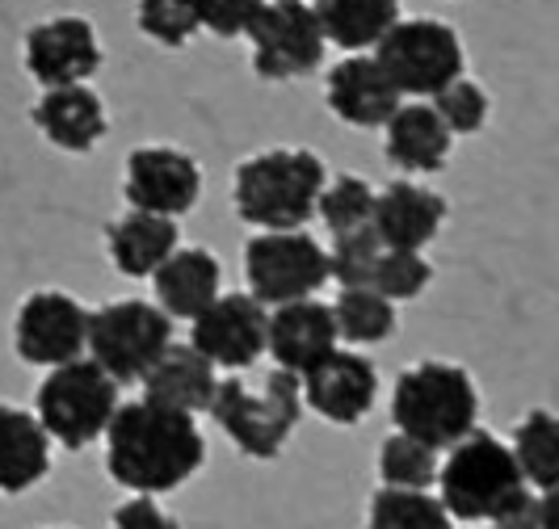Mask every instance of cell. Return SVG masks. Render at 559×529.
Here are the masks:
<instances>
[{
    "mask_svg": "<svg viewBox=\"0 0 559 529\" xmlns=\"http://www.w3.org/2000/svg\"><path fill=\"white\" fill-rule=\"evenodd\" d=\"M106 471L135 496H165L206 462V437L190 412H173L152 399L118 404L106 424Z\"/></svg>",
    "mask_w": 559,
    "mask_h": 529,
    "instance_id": "6da1fadb",
    "label": "cell"
},
{
    "mask_svg": "<svg viewBox=\"0 0 559 529\" xmlns=\"http://www.w3.org/2000/svg\"><path fill=\"white\" fill-rule=\"evenodd\" d=\"M324 190V160L308 147H270L240 160L231 202L245 224L261 231H290L316 219V197Z\"/></svg>",
    "mask_w": 559,
    "mask_h": 529,
    "instance_id": "7a4b0ae2",
    "label": "cell"
},
{
    "mask_svg": "<svg viewBox=\"0 0 559 529\" xmlns=\"http://www.w3.org/2000/svg\"><path fill=\"white\" fill-rule=\"evenodd\" d=\"M479 390L472 374L454 362L408 365L392 390V420L400 433L417 437L429 449H450L476 429Z\"/></svg>",
    "mask_w": 559,
    "mask_h": 529,
    "instance_id": "3957f363",
    "label": "cell"
},
{
    "mask_svg": "<svg viewBox=\"0 0 559 529\" xmlns=\"http://www.w3.org/2000/svg\"><path fill=\"white\" fill-rule=\"evenodd\" d=\"M206 412L240 446V454H249V458H278L286 437L295 433V424L304 417L299 374L270 370L257 383L252 378H219Z\"/></svg>",
    "mask_w": 559,
    "mask_h": 529,
    "instance_id": "277c9868",
    "label": "cell"
},
{
    "mask_svg": "<svg viewBox=\"0 0 559 529\" xmlns=\"http://www.w3.org/2000/svg\"><path fill=\"white\" fill-rule=\"evenodd\" d=\"M433 483H438V501L447 504L450 521H472V526L492 521L526 488L513 449L484 429H472L447 449V462H438Z\"/></svg>",
    "mask_w": 559,
    "mask_h": 529,
    "instance_id": "5b68a950",
    "label": "cell"
},
{
    "mask_svg": "<svg viewBox=\"0 0 559 529\" xmlns=\"http://www.w3.org/2000/svg\"><path fill=\"white\" fill-rule=\"evenodd\" d=\"M114 408H118V383L93 358L51 365V374L34 395V417L63 449L93 446L106 433Z\"/></svg>",
    "mask_w": 559,
    "mask_h": 529,
    "instance_id": "8992f818",
    "label": "cell"
},
{
    "mask_svg": "<svg viewBox=\"0 0 559 529\" xmlns=\"http://www.w3.org/2000/svg\"><path fill=\"white\" fill-rule=\"evenodd\" d=\"M168 345H173V315L147 299H114V303L88 311L84 353L102 365L114 383H140Z\"/></svg>",
    "mask_w": 559,
    "mask_h": 529,
    "instance_id": "52a82bcc",
    "label": "cell"
},
{
    "mask_svg": "<svg viewBox=\"0 0 559 529\" xmlns=\"http://www.w3.org/2000/svg\"><path fill=\"white\" fill-rule=\"evenodd\" d=\"M374 59L400 88V97H433L438 88L463 76V38L459 29L433 17H400L379 43Z\"/></svg>",
    "mask_w": 559,
    "mask_h": 529,
    "instance_id": "ba28073f",
    "label": "cell"
},
{
    "mask_svg": "<svg viewBox=\"0 0 559 529\" xmlns=\"http://www.w3.org/2000/svg\"><path fill=\"white\" fill-rule=\"evenodd\" d=\"M245 278L261 306L311 299L329 281V252L304 227L257 231L245 244Z\"/></svg>",
    "mask_w": 559,
    "mask_h": 529,
    "instance_id": "9c48e42d",
    "label": "cell"
},
{
    "mask_svg": "<svg viewBox=\"0 0 559 529\" xmlns=\"http://www.w3.org/2000/svg\"><path fill=\"white\" fill-rule=\"evenodd\" d=\"M245 38L261 81H299L324 63V29L308 0H265Z\"/></svg>",
    "mask_w": 559,
    "mask_h": 529,
    "instance_id": "30bf717a",
    "label": "cell"
},
{
    "mask_svg": "<svg viewBox=\"0 0 559 529\" xmlns=\"http://www.w3.org/2000/svg\"><path fill=\"white\" fill-rule=\"evenodd\" d=\"M88 311L63 290H34L13 315V349L29 365H63L84 358Z\"/></svg>",
    "mask_w": 559,
    "mask_h": 529,
    "instance_id": "8fae6325",
    "label": "cell"
},
{
    "mask_svg": "<svg viewBox=\"0 0 559 529\" xmlns=\"http://www.w3.org/2000/svg\"><path fill=\"white\" fill-rule=\"evenodd\" d=\"M122 194L131 202V211H152V215H190L202 197V168L190 152L181 147H135L127 156V177H122Z\"/></svg>",
    "mask_w": 559,
    "mask_h": 529,
    "instance_id": "7c38bea8",
    "label": "cell"
},
{
    "mask_svg": "<svg viewBox=\"0 0 559 529\" xmlns=\"http://www.w3.org/2000/svg\"><path fill=\"white\" fill-rule=\"evenodd\" d=\"M265 320L252 294H219L190 320V345L215 370H249L265 353Z\"/></svg>",
    "mask_w": 559,
    "mask_h": 529,
    "instance_id": "4fadbf2b",
    "label": "cell"
},
{
    "mask_svg": "<svg viewBox=\"0 0 559 529\" xmlns=\"http://www.w3.org/2000/svg\"><path fill=\"white\" fill-rule=\"evenodd\" d=\"M304 408L333 424H358L370 417L379 399V370L358 349H333L324 362H316L308 374H299Z\"/></svg>",
    "mask_w": 559,
    "mask_h": 529,
    "instance_id": "5bb4252c",
    "label": "cell"
},
{
    "mask_svg": "<svg viewBox=\"0 0 559 529\" xmlns=\"http://www.w3.org/2000/svg\"><path fill=\"white\" fill-rule=\"evenodd\" d=\"M26 72L43 88L56 84H88L102 68V43L88 17H47L26 34Z\"/></svg>",
    "mask_w": 559,
    "mask_h": 529,
    "instance_id": "9a60e30c",
    "label": "cell"
},
{
    "mask_svg": "<svg viewBox=\"0 0 559 529\" xmlns=\"http://www.w3.org/2000/svg\"><path fill=\"white\" fill-rule=\"evenodd\" d=\"M336 349V324L333 306L311 299L278 303L265 320V353L274 358L278 370L308 374L316 362H324Z\"/></svg>",
    "mask_w": 559,
    "mask_h": 529,
    "instance_id": "2e32d148",
    "label": "cell"
},
{
    "mask_svg": "<svg viewBox=\"0 0 559 529\" xmlns=\"http://www.w3.org/2000/svg\"><path fill=\"white\" fill-rule=\"evenodd\" d=\"M447 224V197L433 194L429 185L417 181H392L388 190L374 194V215L370 227L379 236L383 249H413L438 240V231Z\"/></svg>",
    "mask_w": 559,
    "mask_h": 529,
    "instance_id": "e0dca14e",
    "label": "cell"
},
{
    "mask_svg": "<svg viewBox=\"0 0 559 529\" xmlns=\"http://www.w3.org/2000/svg\"><path fill=\"white\" fill-rule=\"evenodd\" d=\"M324 97H329V110L345 127H362V131L383 127L400 106V88L388 81V72L379 68L374 56L341 59L324 81Z\"/></svg>",
    "mask_w": 559,
    "mask_h": 529,
    "instance_id": "ac0fdd59",
    "label": "cell"
},
{
    "mask_svg": "<svg viewBox=\"0 0 559 529\" xmlns=\"http://www.w3.org/2000/svg\"><path fill=\"white\" fill-rule=\"evenodd\" d=\"M34 127L43 131V140L56 143L59 152H93L106 140L110 118L106 101L88 88V84H56L38 97L34 106Z\"/></svg>",
    "mask_w": 559,
    "mask_h": 529,
    "instance_id": "d6986e66",
    "label": "cell"
},
{
    "mask_svg": "<svg viewBox=\"0 0 559 529\" xmlns=\"http://www.w3.org/2000/svg\"><path fill=\"white\" fill-rule=\"evenodd\" d=\"M156 286V306L173 320H194L202 306H211L224 294V265L211 249H177L152 274Z\"/></svg>",
    "mask_w": 559,
    "mask_h": 529,
    "instance_id": "ffe728a7",
    "label": "cell"
},
{
    "mask_svg": "<svg viewBox=\"0 0 559 529\" xmlns=\"http://www.w3.org/2000/svg\"><path fill=\"white\" fill-rule=\"evenodd\" d=\"M454 135L447 122L425 101H400L395 113L383 122V152L400 172H442L450 160Z\"/></svg>",
    "mask_w": 559,
    "mask_h": 529,
    "instance_id": "44dd1931",
    "label": "cell"
},
{
    "mask_svg": "<svg viewBox=\"0 0 559 529\" xmlns=\"http://www.w3.org/2000/svg\"><path fill=\"white\" fill-rule=\"evenodd\" d=\"M140 383H143V399L194 417V412H206V408H211L219 370L206 362L194 345H168Z\"/></svg>",
    "mask_w": 559,
    "mask_h": 529,
    "instance_id": "7402d4cb",
    "label": "cell"
},
{
    "mask_svg": "<svg viewBox=\"0 0 559 529\" xmlns=\"http://www.w3.org/2000/svg\"><path fill=\"white\" fill-rule=\"evenodd\" d=\"M51 471V437L34 412L0 404V492L22 496Z\"/></svg>",
    "mask_w": 559,
    "mask_h": 529,
    "instance_id": "603a6c76",
    "label": "cell"
},
{
    "mask_svg": "<svg viewBox=\"0 0 559 529\" xmlns=\"http://www.w3.org/2000/svg\"><path fill=\"white\" fill-rule=\"evenodd\" d=\"M181 244L177 219L152 211H127L106 227V252L122 278H152L156 265Z\"/></svg>",
    "mask_w": 559,
    "mask_h": 529,
    "instance_id": "cb8c5ba5",
    "label": "cell"
},
{
    "mask_svg": "<svg viewBox=\"0 0 559 529\" xmlns=\"http://www.w3.org/2000/svg\"><path fill=\"white\" fill-rule=\"evenodd\" d=\"M324 43L341 51H366L400 22V0H308Z\"/></svg>",
    "mask_w": 559,
    "mask_h": 529,
    "instance_id": "d4e9b609",
    "label": "cell"
},
{
    "mask_svg": "<svg viewBox=\"0 0 559 529\" xmlns=\"http://www.w3.org/2000/svg\"><path fill=\"white\" fill-rule=\"evenodd\" d=\"M513 458L534 492H556L559 479V424L547 408H534L513 429Z\"/></svg>",
    "mask_w": 559,
    "mask_h": 529,
    "instance_id": "484cf974",
    "label": "cell"
},
{
    "mask_svg": "<svg viewBox=\"0 0 559 529\" xmlns=\"http://www.w3.org/2000/svg\"><path fill=\"white\" fill-rule=\"evenodd\" d=\"M333 324L336 340H349V345H379L395 336V303L383 299L379 290L370 286H341L333 303Z\"/></svg>",
    "mask_w": 559,
    "mask_h": 529,
    "instance_id": "4316f807",
    "label": "cell"
},
{
    "mask_svg": "<svg viewBox=\"0 0 559 529\" xmlns=\"http://www.w3.org/2000/svg\"><path fill=\"white\" fill-rule=\"evenodd\" d=\"M366 529H454L447 504L429 496V488H379L370 496Z\"/></svg>",
    "mask_w": 559,
    "mask_h": 529,
    "instance_id": "83f0119b",
    "label": "cell"
},
{
    "mask_svg": "<svg viewBox=\"0 0 559 529\" xmlns=\"http://www.w3.org/2000/svg\"><path fill=\"white\" fill-rule=\"evenodd\" d=\"M379 479L388 488H429L438 479V449L395 429L379 446Z\"/></svg>",
    "mask_w": 559,
    "mask_h": 529,
    "instance_id": "f1b7e54d",
    "label": "cell"
},
{
    "mask_svg": "<svg viewBox=\"0 0 559 529\" xmlns=\"http://www.w3.org/2000/svg\"><path fill=\"white\" fill-rule=\"evenodd\" d=\"M316 215L324 219V227L341 236V231H354V227H366L370 215H374V190L362 177H336V181H324V190L316 197Z\"/></svg>",
    "mask_w": 559,
    "mask_h": 529,
    "instance_id": "f546056e",
    "label": "cell"
},
{
    "mask_svg": "<svg viewBox=\"0 0 559 529\" xmlns=\"http://www.w3.org/2000/svg\"><path fill=\"white\" fill-rule=\"evenodd\" d=\"M433 281V265L413 249H383L370 274V290H379L392 303H408Z\"/></svg>",
    "mask_w": 559,
    "mask_h": 529,
    "instance_id": "4dcf8cb0",
    "label": "cell"
},
{
    "mask_svg": "<svg viewBox=\"0 0 559 529\" xmlns=\"http://www.w3.org/2000/svg\"><path fill=\"white\" fill-rule=\"evenodd\" d=\"M329 252V281L336 286H370V274H374V261H379V236L374 227H354V231H341L333 236V249Z\"/></svg>",
    "mask_w": 559,
    "mask_h": 529,
    "instance_id": "1f68e13d",
    "label": "cell"
},
{
    "mask_svg": "<svg viewBox=\"0 0 559 529\" xmlns=\"http://www.w3.org/2000/svg\"><path fill=\"white\" fill-rule=\"evenodd\" d=\"M429 106L447 122L450 135H479L484 122H488V110H492V106H488V93H484L476 81H467V76H459V81H450L447 88H438Z\"/></svg>",
    "mask_w": 559,
    "mask_h": 529,
    "instance_id": "d6a6232c",
    "label": "cell"
},
{
    "mask_svg": "<svg viewBox=\"0 0 559 529\" xmlns=\"http://www.w3.org/2000/svg\"><path fill=\"white\" fill-rule=\"evenodd\" d=\"M135 17H140V29L160 43V47H186L198 29V9L194 0H140L135 4Z\"/></svg>",
    "mask_w": 559,
    "mask_h": 529,
    "instance_id": "836d02e7",
    "label": "cell"
},
{
    "mask_svg": "<svg viewBox=\"0 0 559 529\" xmlns=\"http://www.w3.org/2000/svg\"><path fill=\"white\" fill-rule=\"evenodd\" d=\"M265 0H194L198 26L211 29L215 38H245L249 22Z\"/></svg>",
    "mask_w": 559,
    "mask_h": 529,
    "instance_id": "e575fe53",
    "label": "cell"
},
{
    "mask_svg": "<svg viewBox=\"0 0 559 529\" xmlns=\"http://www.w3.org/2000/svg\"><path fill=\"white\" fill-rule=\"evenodd\" d=\"M492 529H551V492L522 488V492L492 517Z\"/></svg>",
    "mask_w": 559,
    "mask_h": 529,
    "instance_id": "d590c367",
    "label": "cell"
},
{
    "mask_svg": "<svg viewBox=\"0 0 559 529\" xmlns=\"http://www.w3.org/2000/svg\"><path fill=\"white\" fill-rule=\"evenodd\" d=\"M110 529H181V526L156 504V496H135V501H122L114 508Z\"/></svg>",
    "mask_w": 559,
    "mask_h": 529,
    "instance_id": "8d00e7d4",
    "label": "cell"
},
{
    "mask_svg": "<svg viewBox=\"0 0 559 529\" xmlns=\"http://www.w3.org/2000/svg\"><path fill=\"white\" fill-rule=\"evenodd\" d=\"M43 529H59V526H43Z\"/></svg>",
    "mask_w": 559,
    "mask_h": 529,
    "instance_id": "74e56055",
    "label": "cell"
}]
</instances>
